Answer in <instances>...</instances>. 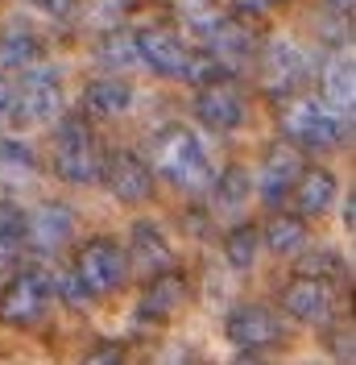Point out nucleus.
Wrapping results in <instances>:
<instances>
[{"label": "nucleus", "mask_w": 356, "mask_h": 365, "mask_svg": "<svg viewBox=\"0 0 356 365\" xmlns=\"http://www.w3.org/2000/svg\"><path fill=\"white\" fill-rule=\"evenodd\" d=\"M150 166H154L157 179H166L182 195H207V187L216 179V166L207 158L203 141L178 120L162 125L150 137Z\"/></svg>", "instance_id": "nucleus-1"}, {"label": "nucleus", "mask_w": 356, "mask_h": 365, "mask_svg": "<svg viewBox=\"0 0 356 365\" xmlns=\"http://www.w3.org/2000/svg\"><path fill=\"white\" fill-rule=\"evenodd\" d=\"M104 166L100 133L83 113H63L50 133V170L67 187H95Z\"/></svg>", "instance_id": "nucleus-2"}, {"label": "nucleus", "mask_w": 356, "mask_h": 365, "mask_svg": "<svg viewBox=\"0 0 356 365\" xmlns=\"http://www.w3.org/2000/svg\"><path fill=\"white\" fill-rule=\"evenodd\" d=\"M278 125H282V137L294 141L303 154H335L344 145L352 120H344L335 108H328L319 96L303 88L286 100H278Z\"/></svg>", "instance_id": "nucleus-3"}, {"label": "nucleus", "mask_w": 356, "mask_h": 365, "mask_svg": "<svg viewBox=\"0 0 356 365\" xmlns=\"http://www.w3.org/2000/svg\"><path fill=\"white\" fill-rule=\"evenodd\" d=\"M67 108V96H63V75L58 71H46V67H25L17 71V83L9 91V120L13 125H50V120H58Z\"/></svg>", "instance_id": "nucleus-4"}, {"label": "nucleus", "mask_w": 356, "mask_h": 365, "mask_svg": "<svg viewBox=\"0 0 356 365\" xmlns=\"http://www.w3.org/2000/svg\"><path fill=\"white\" fill-rule=\"evenodd\" d=\"M70 270H75V278L88 287L91 299L116 295V291H125L129 278H133V270H129V253H125L120 241H112V237H91V241H83V245L75 250Z\"/></svg>", "instance_id": "nucleus-5"}, {"label": "nucleus", "mask_w": 356, "mask_h": 365, "mask_svg": "<svg viewBox=\"0 0 356 365\" xmlns=\"http://www.w3.org/2000/svg\"><path fill=\"white\" fill-rule=\"evenodd\" d=\"M54 299V278L42 266H21L0 287V324L9 328H33L42 324Z\"/></svg>", "instance_id": "nucleus-6"}, {"label": "nucleus", "mask_w": 356, "mask_h": 365, "mask_svg": "<svg viewBox=\"0 0 356 365\" xmlns=\"http://www.w3.org/2000/svg\"><path fill=\"white\" fill-rule=\"evenodd\" d=\"M257 83L269 100H286L294 91H303L311 83V58L303 46L286 42V38H273V42L257 46Z\"/></svg>", "instance_id": "nucleus-7"}, {"label": "nucleus", "mask_w": 356, "mask_h": 365, "mask_svg": "<svg viewBox=\"0 0 356 365\" xmlns=\"http://www.w3.org/2000/svg\"><path fill=\"white\" fill-rule=\"evenodd\" d=\"M224 336L228 344H236L241 357H261L286 344V328H282V316L266 303H236L224 319Z\"/></svg>", "instance_id": "nucleus-8"}, {"label": "nucleus", "mask_w": 356, "mask_h": 365, "mask_svg": "<svg viewBox=\"0 0 356 365\" xmlns=\"http://www.w3.org/2000/svg\"><path fill=\"white\" fill-rule=\"evenodd\" d=\"M133 38H137V63L141 67H150L157 79H178L182 83L195 46L187 42L174 25H166V21L145 25V29H133Z\"/></svg>", "instance_id": "nucleus-9"}, {"label": "nucleus", "mask_w": 356, "mask_h": 365, "mask_svg": "<svg viewBox=\"0 0 356 365\" xmlns=\"http://www.w3.org/2000/svg\"><path fill=\"white\" fill-rule=\"evenodd\" d=\"M100 182L108 187V195L116 204L137 207L154 195L157 175H154V166H150V158H141L137 150H108L104 166H100Z\"/></svg>", "instance_id": "nucleus-10"}, {"label": "nucleus", "mask_w": 356, "mask_h": 365, "mask_svg": "<svg viewBox=\"0 0 356 365\" xmlns=\"http://www.w3.org/2000/svg\"><path fill=\"white\" fill-rule=\"evenodd\" d=\"M278 312L294 324H307V328H332L335 324V287L323 278H307V274H294L282 295H278Z\"/></svg>", "instance_id": "nucleus-11"}, {"label": "nucleus", "mask_w": 356, "mask_h": 365, "mask_svg": "<svg viewBox=\"0 0 356 365\" xmlns=\"http://www.w3.org/2000/svg\"><path fill=\"white\" fill-rule=\"evenodd\" d=\"M307 166L303 158V150L286 141V137H278V141H269L261 162H257V175H253V191L261 195V204L266 207H282L290 195V187L298 179V170Z\"/></svg>", "instance_id": "nucleus-12"}, {"label": "nucleus", "mask_w": 356, "mask_h": 365, "mask_svg": "<svg viewBox=\"0 0 356 365\" xmlns=\"http://www.w3.org/2000/svg\"><path fill=\"white\" fill-rule=\"evenodd\" d=\"M187 303H191V278L182 266H170V270H157L145 278L141 299H137V316L145 324H170L187 312Z\"/></svg>", "instance_id": "nucleus-13"}, {"label": "nucleus", "mask_w": 356, "mask_h": 365, "mask_svg": "<svg viewBox=\"0 0 356 365\" xmlns=\"http://www.w3.org/2000/svg\"><path fill=\"white\" fill-rule=\"evenodd\" d=\"M195 116L216 133H236L248 120V100L241 83L232 75H224V79H211V83L195 88Z\"/></svg>", "instance_id": "nucleus-14"}, {"label": "nucleus", "mask_w": 356, "mask_h": 365, "mask_svg": "<svg viewBox=\"0 0 356 365\" xmlns=\"http://www.w3.org/2000/svg\"><path fill=\"white\" fill-rule=\"evenodd\" d=\"M75 241V212L67 204H42L33 212H25V250H33L38 257H54Z\"/></svg>", "instance_id": "nucleus-15"}, {"label": "nucleus", "mask_w": 356, "mask_h": 365, "mask_svg": "<svg viewBox=\"0 0 356 365\" xmlns=\"http://www.w3.org/2000/svg\"><path fill=\"white\" fill-rule=\"evenodd\" d=\"M286 200H290V212H298L303 220H323L340 200V182H335L328 166H303Z\"/></svg>", "instance_id": "nucleus-16"}, {"label": "nucleus", "mask_w": 356, "mask_h": 365, "mask_svg": "<svg viewBox=\"0 0 356 365\" xmlns=\"http://www.w3.org/2000/svg\"><path fill=\"white\" fill-rule=\"evenodd\" d=\"M125 253H129V270H133L137 278H150V274H157V270L178 266V253H174V245H170V237H166L162 225H154V220H137L133 232H129Z\"/></svg>", "instance_id": "nucleus-17"}, {"label": "nucleus", "mask_w": 356, "mask_h": 365, "mask_svg": "<svg viewBox=\"0 0 356 365\" xmlns=\"http://www.w3.org/2000/svg\"><path fill=\"white\" fill-rule=\"evenodd\" d=\"M133 83L120 75V71H108L100 79H91L83 88V116L88 120H116L133 108Z\"/></svg>", "instance_id": "nucleus-18"}, {"label": "nucleus", "mask_w": 356, "mask_h": 365, "mask_svg": "<svg viewBox=\"0 0 356 365\" xmlns=\"http://www.w3.org/2000/svg\"><path fill=\"white\" fill-rule=\"evenodd\" d=\"M261 232V250H269L273 257H294L311 245V220H303L298 212H269L266 225L257 228Z\"/></svg>", "instance_id": "nucleus-19"}, {"label": "nucleus", "mask_w": 356, "mask_h": 365, "mask_svg": "<svg viewBox=\"0 0 356 365\" xmlns=\"http://www.w3.org/2000/svg\"><path fill=\"white\" fill-rule=\"evenodd\" d=\"M319 100L328 108H335L344 120H352V54L335 50L319 67Z\"/></svg>", "instance_id": "nucleus-20"}, {"label": "nucleus", "mask_w": 356, "mask_h": 365, "mask_svg": "<svg viewBox=\"0 0 356 365\" xmlns=\"http://www.w3.org/2000/svg\"><path fill=\"white\" fill-rule=\"evenodd\" d=\"M207 191H211V216H232L236 220L248 207V200H253V175L232 162V166H224L220 175L211 179Z\"/></svg>", "instance_id": "nucleus-21"}, {"label": "nucleus", "mask_w": 356, "mask_h": 365, "mask_svg": "<svg viewBox=\"0 0 356 365\" xmlns=\"http://www.w3.org/2000/svg\"><path fill=\"white\" fill-rule=\"evenodd\" d=\"M42 58H46V42L29 25H9L0 34V75H17V71L33 67Z\"/></svg>", "instance_id": "nucleus-22"}, {"label": "nucleus", "mask_w": 356, "mask_h": 365, "mask_svg": "<svg viewBox=\"0 0 356 365\" xmlns=\"http://www.w3.org/2000/svg\"><path fill=\"white\" fill-rule=\"evenodd\" d=\"M220 253H224V262H228L236 274H248L253 266H257V257H261V232H257V225L236 220V225L224 232Z\"/></svg>", "instance_id": "nucleus-23"}, {"label": "nucleus", "mask_w": 356, "mask_h": 365, "mask_svg": "<svg viewBox=\"0 0 356 365\" xmlns=\"http://www.w3.org/2000/svg\"><path fill=\"white\" fill-rule=\"evenodd\" d=\"M95 63L104 71H129L137 67V38L133 29H125V25H108L104 34H100V42H95Z\"/></svg>", "instance_id": "nucleus-24"}, {"label": "nucleus", "mask_w": 356, "mask_h": 365, "mask_svg": "<svg viewBox=\"0 0 356 365\" xmlns=\"http://www.w3.org/2000/svg\"><path fill=\"white\" fill-rule=\"evenodd\" d=\"M294 262V274H307V278H323V282H332L340 287L344 278H348V266H344V257L328 245H307L303 253H294L290 257Z\"/></svg>", "instance_id": "nucleus-25"}, {"label": "nucleus", "mask_w": 356, "mask_h": 365, "mask_svg": "<svg viewBox=\"0 0 356 365\" xmlns=\"http://www.w3.org/2000/svg\"><path fill=\"white\" fill-rule=\"evenodd\" d=\"M38 175H42L38 154L25 141H4L0 137V179H9L13 187H29Z\"/></svg>", "instance_id": "nucleus-26"}, {"label": "nucleus", "mask_w": 356, "mask_h": 365, "mask_svg": "<svg viewBox=\"0 0 356 365\" xmlns=\"http://www.w3.org/2000/svg\"><path fill=\"white\" fill-rule=\"evenodd\" d=\"M25 253V207L17 200H0V266H13Z\"/></svg>", "instance_id": "nucleus-27"}, {"label": "nucleus", "mask_w": 356, "mask_h": 365, "mask_svg": "<svg viewBox=\"0 0 356 365\" xmlns=\"http://www.w3.org/2000/svg\"><path fill=\"white\" fill-rule=\"evenodd\" d=\"M290 0H224V9L232 17H245V21H266L273 13H282Z\"/></svg>", "instance_id": "nucleus-28"}, {"label": "nucleus", "mask_w": 356, "mask_h": 365, "mask_svg": "<svg viewBox=\"0 0 356 365\" xmlns=\"http://www.w3.org/2000/svg\"><path fill=\"white\" fill-rule=\"evenodd\" d=\"M54 295H63L70 303V307H88L91 303V295H88V287L75 278V270H67L63 278H54Z\"/></svg>", "instance_id": "nucleus-29"}, {"label": "nucleus", "mask_w": 356, "mask_h": 365, "mask_svg": "<svg viewBox=\"0 0 356 365\" xmlns=\"http://www.w3.org/2000/svg\"><path fill=\"white\" fill-rule=\"evenodd\" d=\"M29 4H33L42 17H50V21H58V25L70 21V17L79 13V0H29Z\"/></svg>", "instance_id": "nucleus-30"}, {"label": "nucleus", "mask_w": 356, "mask_h": 365, "mask_svg": "<svg viewBox=\"0 0 356 365\" xmlns=\"http://www.w3.org/2000/svg\"><path fill=\"white\" fill-rule=\"evenodd\" d=\"M328 353H332L335 361H352V324H340L328 336Z\"/></svg>", "instance_id": "nucleus-31"}, {"label": "nucleus", "mask_w": 356, "mask_h": 365, "mask_svg": "<svg viewBox=\"0 0 356 365\" xmlns=\"http://www.w3.org/2000/svg\"><path fill=\"white\" fill-rule=\"evenodd\" d=\"M100 344H104V349H91L88 361H120V357H125V349H120V344H112V341H100Z\"/></svg>", "instance_id": "nucleus-32"}, {"label": "nucleus", "mask_w": 356, "mask_h": 365, "mask_svg": "<svg viewBox=\"0 0 356 365\" xmlns=\"http://www.w3.org/2000/svg\"><path fill=\"white\" fill-rule=\"evenodd\" d=\"M323 4L332 9L335 17H348V21H352V9H356V0H323Z\"/></svg>", "instance_id": "nucleus-33"}, {"label": "nucleus", "mask_w": 356, "mask_h": 365, "mask_svg": "<svg viewBox=\"0 0 356 365\" xmlns=\"http://www.w3.org/2000/svg\"><path fill=\"white\" fill-rule=\"evenodd\" d=\"M352 207H356V195H352V191H348V200H344V212H340V216H344V228H348V232H352V225H356Z\"/></svg>", "instance_id": "nucleus-34"}, {"label": "nucleus", "mask_w": 356, "mask_h": 365, "mask_svg": "<svg viewBox=\"0 0 356 365\" xmlns=\"http://www.w3.org/2000/svg\"><path fill=\"white\" fill-rule=\"evenodd\" d=\"M9 91H13V83H9V79L0 75V116L9 113Z\"/></svg>", "instance_id": "nucleus-35"}]
</instances>
